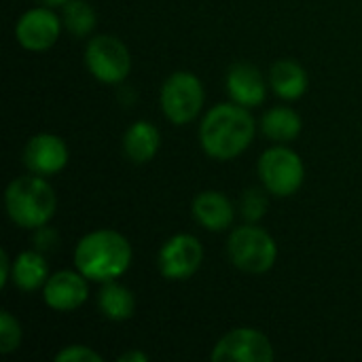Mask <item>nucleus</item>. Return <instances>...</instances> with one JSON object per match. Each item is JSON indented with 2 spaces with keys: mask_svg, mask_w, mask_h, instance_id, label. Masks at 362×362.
<instances>
[{
  "mask_svg": "<svg viewBox=\"0 0 362 362\" xmlns=\"http://www.w3.org/2000/svg\"><path fill=\"white\" fill-rule=\"evenodd\" d=\"M267 78H269L272 91L278 98L286 100V102L301 100L305 95V91H308V87H310L308 70L299 62L288 59V57L274 62L272 68H269Z\"/></svg>",
  "mask_w": 362,
  "mask_h": 362,
  "instance_id": "obj_16",
  "label": "nucleus"
},
{
  "mask_svg": "<svg viewBox=\"0 0 362 362\" xmlns=\"http://www.w3.org/2000/svg\"><path fill=\"white\" fill-rule=\"evenodd\" d=\"M57 246H59V233L53 227L42 225V227L32 231V248L47 255V252H53Z\"/></svg>",
  "mask_w": 362,
  "mask_h": 362,
  "instance_id": "obj_24",
  "label": "nucleus"
},
{
  "mask_svg": "<svg viewBox=\"0 0 362 362\" xmlns=\"http://www.w3.org/2000/svg\"><path fill=\"white\" fill-rule=\"evenodd\" d=\"M276 350L272 339L252 327H238L227 331L210 352L214 362H272Z\"/></svg>",
  "mask_w": 362,
  "mask_h": 362,
  "instance_id": "obj_8",
  "label": "nucleus"
},
{
  "mask_svg": "<svg viewBox=\"0 0 362 362\" xmlns=\"http://www.w3.org/2000/svg\"><path fill=\"white\" fill-rule=\"evenodd\" d=\"M206 104V89L202 78L189 70L172 72L159 91V106L163 117L172 125H187L193 123Z\"/></svg>",
  "mask_w": 362,
  "mask_h": 362,
  "instance_id": "obj_6",
  "label": "nucleus"
},
{
  "mask_svg": "<svg viewBox=\"0 0 362 362\" xmlns=\"http://www.w3.org/2000/svg\"><path fill=\"white\" fill-rule=\"evenodd\" d=\"M257 176L272 197H293L305 182V163L288 144H274L261 153Z\"/></svg>",
  "mask_w": 362,
  "mask_h": 362,
  "instance_id": "obj_5",
  "label": "nucleus"
},
{
  "mask_svg": "<svg viewBox=\"0 0 362 362\" xmlns=\"http://www.w3.org/2000/svg\"><path fill=\"white\" fill-rule=\"evenodd\" d=\"M59 8H62L59 15L64 21V30H68L72 36L85 38L95 30L98 15H95V8L87 0H68Z\"/></svg>",
  "mask_w": 362,
  "mask_h": 362,
  "instance_id": "obj_20",
  "label": "nucleus"
},
{
  "mask_svg": "<svg viewBox=\"0 0 362 362\" xmlns=\"http://www.w3.org/2000/svg\"><path fill=\"white\" fill-rule=\"evenodd\" d=\"M74 267L89 282H110L119 280L134 261V248L129 240L117 229H93L85 233L72 252Z\"/></svg>",
  "mask_w": 362,
  "mask_h": 362,
  "instance_id": "obj_2",
  "label": "nucleus"
},
{
  "mask_svg": "<svg viewBox=\"0 0 362 362\" xmlns=\"http://www.w3.org/2000/svg\"><path fill=\"white\" fill-rule=\"evenodd\" d=\"M267 85H269V78H265L263 72L255 64H248V62L233 64L225 76V89H227L229 100L246 108H257L265 104Z\"/></svg>",
  "mask_w": 362,
  "mask_h": 362,
  "instance_id": "obj_13",
  "label": "nucleus"
},
{
  "mask_svg": "<svg viewBox=\"0 0 362 362\" xmlns=\"http://www.w3.org/2000/svg\"><path fill=\"white\" fill-rule=\"evenodd\" d=\"M21 159L28 172L38 174V176H53V174H59L68 165L70 151L62 136L40 132L28 138Z\"/></svg>",
  "mask_w": 362,
  "mask_h": 362,
  "instance_id": "obj_11",
  "label": "nucleus"
},
{
  "mask_svg": "<svg viewBox=\"0 0 362 362\" xmlns=\"http://www.w3.org/2000/svg\"><path fill=\"white\" fill-rule=\"evenodd\" d=\"M259 127L265 138H269L276 144H288L301 136L303 119L297 110L288 106H272L263 112Z\"/></svg>",
  "mask_w": 362,
  "mask_h": 362,
  "instance_id": "obj_18",
  "label": "nucleus"
},
{
  "mask_svg": "<svg viewBox=\"0 0 362 362\" xmlns=\"http://www.w3.org/2000/svg\"><path fill=\"white\" fill-rule=\"evenodd\" d=\"M98 310L112 322H125L136 314V295L121 282H104L95 297Z\"/></svg>",
  "mask_w": 362,
  "mask_h": 362,
  "instance_id": "obj_19",
  "label": "nucleus"
},
{
  "mask_svg": "<svg viewBox=\"0 0 362 362\" xmlns=\"http://www.w3.org/2000/svg\"><path fill=\"white\" fill-rule=\"evenodd\" d=\"M227 257L231 265L244 274H267L278 261V244L274 235L257 223L233 227L227 238Z\"/></svg>",
  "mask_w": 362,
  "mask_h": 362,
  "instance_id": "obj_4",
  "label": "nucleus"
},
{
  "mask_svg": "<svg viewBox=\"0 0 362 362\" xmlns=\"http://www.w3.org/2000/svg\"><path fill=\"white\" fill-rule=\"evenodd\" d=\"M204 263V244L193 233H176L163 242L157 255V269L170 282L193 278Z\"/></svg>",
  "mask_w": 362,
  "mask_h": 362,
  "instance_id": "obj_9",
  "label": "nucleus"
},
{
  "mask_svg": "<svg viewBox=\"0 0 362 362\" xmlns=\"http://www.w3.org/2000/svg\"><path fill=\"white\" fill-rule=\"evenodd\" d=\"M42 301L49 310L59 314L76 312L89 299V280L74 269H59L49 276L42 286Z\"/></svg>",
  "mask_w": 362,
  "mask_h": 362,
  "instance_id": "obj_12",
  "label": "nucleus"
},
{
  "mask_svg": "<svg viewBox=\"0 0 362 362\" xmlns=\"http://www.w3.org/2000/svg\"><path fill=\"white\" fill-rule=\"evenodd\" d=\"M123 155L134 165H144L153 161L161 148V132L146 119L134 121L123 134Z\"/></svg>",
  "mask_w": 362,
  "mask_h": 362,
  "instance_id": "obj_15",
  "label": "nucleus"
},
{
  "mask_svg": "<svg viewBox=\"0 0 362 362\" xmlns=\"http://www.w3.org/2000/svg\"><path fill=\"white\" fill-rule=\"evenodd\" d=\"M4 210L13 225L34 231L49 225L57 210V195L47 176L25 174L13 178L4 189Z\"/></svg>",
  "mask_w": 362,
  "mask_h": 362,
  "instance_id": "obj_3",
  "label": "nucleus"
},
{
  "mask_svg": "<svg viewBox=\"0 0 362 362\" xmlns=\"http://www.w3.org/2000/svg\"><path fill=\"white\" fill-rule=\"evenodd\" d=\"M21 339H23L21 322L8 310H2V314H0V354L8 356V354L17 352L21 346Z\"/></svg>",
  "mask_w": 362,
  "mask_h": 362,
  "instance_id": "obj_22",
  "label": "nucleus"
},
{
  "mask_svg": "<svg viewBox=\"0 0 362 362\" xmlns=\"http://www.w3.org/2000/svg\"><path fill=\"white\" fill-rule=\"evenodd\" d=\"M83 59L89 74L102 85H121L132 72V53L127 45L112 34L89 38Z\"/></svg>",
  "mask_w": 362,
  "mask_h": 362,
  "instance_id": "obj_7",
  "label": "nucleus"
},
{
  "mask_svg": "<svg viewBox=\"0 0 362 362\" xmlns=\"http://www.w3.org/2000/svg\"><path fill=\"white\" fill-rule=\"evenodd\" d=\"M11 276H13V259L8 250L2 248L0 250V288H6L11 284Z\"/></svg>",
  "mask_w": 362,
  "mask_h": 362,
  "instance_id": "obj_25",
  "label": "nucleus"
},
{
  "mask_svg": "<svg viewBox=\"0 0 362 362\" xmlns=\"http://www.w3.org/2000/svg\"><path fill=\"white\" fill-rule=\"evenodd\" d=\"M34 2H36V4H45V6H53V8H55V6H64L68 0H34Z\"/></svg>",
  "mask_w": 362,
  "mask_h": 362,
  "instance_id": "obj_27",
  "label": "nucleus"
},
{
  "mask_svg": "<svg viewBox=\"0 0 362 362\" xmlns=\"http://www.w3.org/2000/svg\"><path fill=\"white\" fill-rule=\"evenodd\" d=\"M51 272H49V261L47 255L30 248V250H21L15 259H13V276H11V284L23 293H34V291H42L45 282L49 280Z\"/></svg>",
  "mask_w": 362,
  "mask_h": 362,
  "instance_id": "obj_17",
  "label": "nucleus"
},
{
  "mask_svg": "<svg viewBox=\"0 0 362 362\" xmlns=\"http://www.w3.org/2000/svg\"><path fill=\"white\" fill-rule=\"evenodd\" d=\"M191 214L199 227L210 233H223L233 227L235 221V206L223 191H202L193 197Z\"/></svg>",
  "mask_w": 362,
  "mask_h": 362,
  "instance_id": "obj_14",
  "label": "nucleus"
},
{
  "mask_svg": "<svg viewBox=\"0 0 362 362\" xmlns=\"http://www.w3.org/2000/svg\"><path fill=\"white\" fill-rule=\"evenodd\" d=\"M148 356L140 350H127L121 356H117V362H146Z\"/></svg>",
  "mask_w": 362,
  "mask_h": 362,
  "instance_id": "obj_26",
  "label": "nucleus"
},
{
  "mask_svg": "<svg viewBox=\"0 0 362 362\" xmlns=\"http://www.w3.org/2000/svg\"><path fill=\"white\" fill-rule=\"evenodd\" d=\"M269 206V193L263 187H250L244 191L240 199V214L246 223H259L267 214Z\"/></svg>",
  "mask_w": 362,
  "mask_h": 362,
  "instance_id": "obj_21",
  "label": "nucleus"
},
{
  "mask_svg": "<svg viewBox=\"0 0 362 362\" xmlns=\"http://www.w3.org/2000/svg\"><path fill=\"white\" fill-rule=\"evenodd\" d=\"M104 356L100 352H95L89 346L83 344H72V346H64L57 354L55 362H102Z\"/></svg>",
  "mask_w": 362,
  "mask_h": 362,
  "instance_id": "obj_23",
  "label": "nucleus"
},
{
  "mask_svg": "<svg viewBox=\"0 0 362 362\" xmlns=\"http://www.w3.org/2000/svg\"><path fill=\"white\" fill-rule=\"evenodd\" d=\"M64 30L62 15L53 11V6H32L19 15L15 21V40L21 49L32 53H42L55 47L59 34Z\"/></svg>",
  "mask_w": 362,
  "mask_h": 362,
  "instance_id": "obj_10",
  "label": "nucleus"
},
{
  "mask_svg": "<svg viewBox=\"0 0 362 362\" xmlns=\"http://www.w3.org/2000/svg\"><path fill=\"white\" fill-rule=\"evenodd\" d=\"M255 134L257 121L250 108L229 100L206 110L197 129V140L210 159L231 161L250 148Z\"/></svg>",
  "mask_w": 362,
  "mask_h": 362,
  "instance_id": "obj_1",
  "label": "nucleus"
}]
</instances>
